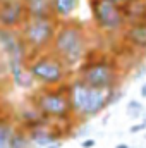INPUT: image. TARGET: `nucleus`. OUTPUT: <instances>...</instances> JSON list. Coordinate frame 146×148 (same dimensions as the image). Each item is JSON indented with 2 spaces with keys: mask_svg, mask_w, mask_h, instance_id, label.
<instances>
[{
  "mask_svg": "<svg viewBox=\"0 0 146 148\" xmlns=\"http://www.w3.org/2000/svg\"><path fill=\"white\" fill-rule=\"evenodd\" d=\"M67 93H69L76 122H88L98 117L102 112H105L108 107L120 102L124 97V91L120 88L117 90L93 88L76 76H72L67 81Z\"/></svg>",
  "mask_w": 146,
  "mask_h": 148,
  "instance_id": "nucleus-1",
  "label": "nucleus"
},
{
  "mask_svg": "<svg viewBox=\"0 0 146 148\" xmlns=\"http://www.w3.org/2000/svg\"><path fill=\"white\" fill-rule=\"evenodd\" d=\"M50 50L71 69L76 71L89 52V33L79 19L59 21Z\"/></svg>",
  "mask_w": 146,
  "mask_h": 148,
  "instance_id": "nucleus-2",
  "label": "nucleus"
},
{
  "mask_svg": "<svg viewBox=\"0 0 146 148\" xmlns=\"http://www.w3.org/2000/svg\"><path fill=\"white\" fill-rule=\"evenodd\" d=\"M74 76L86 84L100 90H117L124 79V71L117 57L107 52H88L84 60L77 66Z\"/></svg>",
  "mask_w": 146,
  "mask_h": 148,
  "instance_id": "nucleus-3",
  "label": "nucleus"
},
{
  "mask_svg": "<svg viewBox=\"0 0 146 148\" xmlns=\"http://www.w3.org/2000/svg\"><path fill=\"white\" fill-rule=\"evenodd\" d=\"M0 55L5 62L10 83L21 90H33L35 81L28 73V50L19 29L0 28Z\"/></svg>",
  "mask_w": 146,
  "mask_h": 148,
  "instance_id": "nucleus-4",
  "label": "nucleus"
},
{
  "mask_svg": "<svg viewBox=\"0 0 146 148\" xmlns=\"http://www.w3.org/2000/svg\"><path fill=\"white\" fill-rule=\"evenodd\" d=\"M28 100L53 124H77L67 93V83L60 86H35Z\"/></svg>",
  "mask_w": 146,
  "mask_h": 148,
  "instance_id": "nucleus-5",
  "label": "nucleus"
},
{
  "mask_svg": "<svg viewBox=\"0 0 146 148\" xmlns=\"http://www.w3.org/2000/svg\"><path fill=\"white\" fill-rule=\"evenodd\" d=\"M26 67L35 81V86H60L74 76V71H71L52 50L29 57Z\"/></svg>",
  "mask_w": 146,
  "mask_h": 148,
  "instance_id": "nucleus-6",
  "label": "nucleus"
},
{
  "mask_svg": "<svg viewBox=\"0 0 146 148\" xmlns=\"http://www.w3.org/2000/svg\"><path fill=\"white\" fill-rule=\"evenodd\" d=\"M57 24H59V21L55 17H52V19H31V17H28L26 19V23L21 26L19 33H21V38L26 45L29 57H35L38 53L50 50L55 31H57Z\"/></svg>",
  "mask_w": 146,
  "mask_h": 148,
  "instance_id": "nucleus-7",
  "label": "nucleus"
},
{
  "mask_svg": "<svg viewBox=\"0 0 146 148\" xmlns=\"http://www.w3.org/2000/svg\"><path fill=\"white\" fill-rule=\"evenodd\" d=\"M91 21L96 31L107 36L120 35L122 29L127 26L122 5L113 3L112 0H88Z\"/></svg>",
  "mask_w": 146,
  "mask_h": 148,
  "instance_id": "nucleus-8",
  "label": "nucleus"
},
{
  "mask_svg": "<svg viewBox=\"0 0 146 148\" xmlns=\"http://www.w3.org/2000/svg\"><path fill=\"white\" fill-rule=\"evenodd\" d=\"M26 19L28 12L23 0H0V28L21 29Z\"/></svg>",
  "mask_w": 146,
  "mask_h": 148,
  "instance_id": "nucleus-9",
  "label": "nucleus"
},
{
  "mask_svg": "<svg viewBox=\"0 0 146 148\" xmlns=\"http://www.w3.org/2000/svg\"><path fill=\"white\" fill-rule=\"evenodd\" d=\"M12 119L16 121V124L26 131H31L35 127H40L43 124H46L48 121L41 115V112L26 98L24 103H21L16 110L12 112Z\"/></svg>",
  "mask_w": 146,
  "mask_h": 148,
  "instance_id": "nucleus-10",
  "label": "nucleus"
},
{
  "mask_svg": "<svg viewBox=\"0 0 146 148\" xmlns=\"http://www.w3.org/2000/svg\"><path fill=\"white\" fill-rule=\"evenodd\" d=\"M122 45L132 53H146V23L127 24L119 35Z\"/></svg>",
  "mask_w": 146,
  "mask_h": 148,
  "instance_id": "nucleus-11",
  "label": "nucleus"
},
{
  "mask_svg": "<svg viewBox=\"0 0 146 148\" xmlns=\"http://www.w3.org/2000/svg\"><path fill=\"white\" fill-rule=\"evenodd\" d=\"M28 17L31 19H52L53 17V7L52 0H23Z\"/></svg>",
  "mask_w": 146,
  "mask_h": 148,
  "instance_id": "nucleus-12",
  "label": "nucleus"
},
{
  "mask_svg": "<svg viewBox=\"0 0 146 148\" xmlns=\"http://www.w3.org/2000/svg\"><path fill=\"white\" fill-rule=\"evenodd\" d=\"M126 23L127 24H138L146 23V2L145 0H129L126 5H122Z\"/></svg>",
  "mask_w": 146,
  "mask_h": 148,
  "instance_id": "nucleus-13",
  "label": "nucleus"
},
{
  "mask_svg": "<svg viewBox=\"0 0 146 148\" xmlns=\"http://www.w3.org/2000/svg\"><path fill=\"white\" fill-rule=\"evenodd\" d=\"M16 121L12 119V114H0V148H10L12 134L16 131Z\"/></svg>",
  "mask_w": 146,
  "mask_h": 148,
  "instance_id": "nucleus-14",
  "label": "nucleus"
},
{
  "mask_svg": "<svg viewBox=\"0 0 146 148\" xmlns=\"http://www.w3.org/2000/svg\"><path fill=\"white\" fill-rule=\"evenodd\" d=\"M52 7H53V17L57 21L71 19L79 9V0H52Z\"/></svg>",
  "mask_w": 146,
  "mask_h": 148,
  "instance_id": "nucleus-15",
  "label": "nucleus"
},
{
  "mask_svg": "<svg viewBox=\"0 0 146 148\" xmlns=\"http://www.w3.org/2000/svg\"><path fill=\"white\" fill-rule=\"evenodd\" d=\"M10 148H35L31 140H29V133L19 126H16V131L12 134V143Z\"/></svg>",
  "mask_w": 146,
  "mask_h": 148,
  "instance_id": "nucleus-16",
  "label": "nucleus"
},
{
  "mask_svg": "<svg viewBox=\"0 0 146 148\" xmlns=\"http://www.w3.org/2000/svg\"><path fill=\"white\" fill-rule=\"evenodd\" d=\"M145 114H146V107L141 100L132 98V100L127 102V105H126V115H127L129 119L138 121V119H143Z\"/></svg>",
  "mask_w": 146,
  "mask_h": 148,
  "instance_id": "nucleus-17",
  "label": "nucleus"
},
{
  "mask_svg": "<svg viewBox=\"0 0 146 148\" xmlns=\"http://www.w3.org/2000/svg\"><path fill=\"white\" fill-rule=\"evenodd\" d=\"M145 131H146V114L139 122H134V124L129 127V133H131V134H139V133H145Z\"/></svg>",
  "mask_w": 146,
  "mask_h": 148,
  "instance_id": "nucleus-18",
  "label": "nucleus"
},
{
  "mask_svg": "<svg viewBox=\"0 0 146 148\" xmlns=\"http://www.w3.org/2000/svg\"><path fill=\"white\" fill-rule=\"evenodd\" d=\"M7 79H9L7 67H5V62H3V59H2V55H0V86H5Z\"/></svg>",
  "mask_w": 146,
  "mask_h": 148,
  "instance_id": "nucleus-19",
  "label": "nucleus"
},
{
  "mask_svg": "<svg viewBox=\"0 0 146 148\" xmlns=\"http://www.w3.org/2000/svg\"><path fill=\"white\" fill-rule=\"evenodd\" d=\"M95 145H96V140L91 138V136H89V138H84V140L81 141V148H93Z\"/></svg>",
  "mask_w": 146,
  "mask_h": 148,
  "instance_id": "nucleus-20",
  "label": "nucleus"
},
{
  "mask_svg": "<svg viewBox=\"0 0 146 148\" xmlns=\"http://www.w3.org/2000/svg\"><path fill=\"white\" fill-rule=\"evenodd\" d=\"M143 76H146V66H145V64H141V66L138 67V71L134 73L132 77H134V79H139V77H143Z\"/></svg>",
  "mask_w": 146,
  "mask_h": 148,
  "instance_id": "nucleus-21",
  "label": "nucleus"
},
{
  "mask_svg": "<svg viewBox=\"0 0 146 148\" xmlns=\"http://www.w3.org/2000/svg\"><path fill=\"white\" fill-rule=\"evenodd\" d=\"M139 95H141V98H146V81H143V84L139 88Z\"/></svg>",
  "mask_w": 146,
  "mask_h": 148,
  "instance_id": "nucleus-22",
  "label": "nucleus"
},
{
  "mask_svg": "<svg viewBox=\"0 0 146 148\" xmlns=\"http://www.w3.org/2000/svg\"><path fill=\"white\" fill-rule=\"evenodd\" d=\"M62 145H64V141H55V143H52L48 147H43V148H62Z\"/></svg>",
  "mask_w": 146,
  "mask_h": 148,
  "instance_id": "nucleus-23",
  "label": "nucleus"
},
{
  "mask_svg": "<svg viewBox=\"0 0 146 148\" xmlns=\"http://www.w3.org/2000/svg\"><path fill=\"white\" fill-rule=\"evenodd\" d=\"M112 2H113V3H117V5H126L129 0H112Z\"/></svg>",
  "mask_w": 146,
  "mask_h": 148,
  "instance_id": "nucleus-24",
  "label": "nucleus"
},
{
  "mask_svg": "<svg viewBox=\"0 0 146 148\" xmlns=\"http://www.w3.org/2000/svg\"><path fill=\"white\" fill-rule=\"evenodd\" d=\"M2 93H3V86H0V114H2V107H3V103H2Z\"/></svg>",
  "mask_w": 146,
  "mask_h": 148,
  "instance_id": "nucleus-25",
  "label": "nucleus"
},
{
  "mask_svg": "<svg viewBox=\"0 0 146 148\" xmlns=\"http://www.w3.org/2000/svg\"><path fill=\"white\" fill-rule=\"evenodd\" d=\"M115 148H131V145H127V143H119V145H115Z\"/></svg>",
  "mask_w": 146,
  "mask_h": 148,
  "instance_id": "nucleus-26",
  "label": "nucleus"
},
{
  "mask_svg": "<svg viewBox=\"0 0 146 148\" xmlns=\"http://www.w3.org/2000/svg\"><path fill=\"white\" fill-rule=\"evenodd\" d=\"M143 140H145V143H146V131H145V136H143Z\"/></svg>",
  "mask_w": 146,
  "mask_h": 148,
  "instance_id": "nucleus-27",
  "label": "nucleus"
},
{
  "mask_svg": "<svg viewBox=\"0 0 146 148\" xmlns=\"http://www.w3.org/2000/svg\"><path fill=\"white\" fill-rule=\"evenodd\" d=\"M145 2H146V0H145Z\"/></svg>",
  "mask_w": 146,
  "mask_h": 148,
  "instance_id": "nucleus-28",
  "label": "nucleus"
}]
</instances>
